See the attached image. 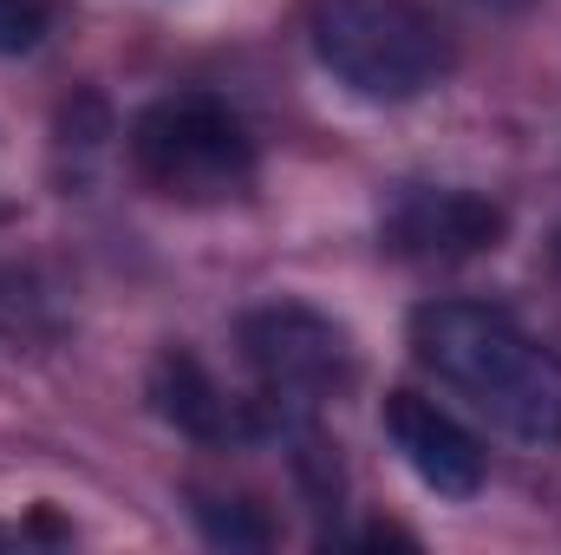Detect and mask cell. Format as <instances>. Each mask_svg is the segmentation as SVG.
Wrapping results in <instances>:
<instances>
[{"label": "cell", "mask_w": 561, "mask_h": 555, "mask_svg": "<svg viewBox=\"0 0 561 555\" xmlns=\"http://www.w3.org/2000/svg\"><path fill=\"white\" fill-rule=\"evenodd\" d=\"M412 353L496 431L542 451L561 444V353L523 333L510 314L483 301H424L412 314Z\"/></svg>", "instance_id": "obj_1"}, {"label": "cell", "mask_w": 561, "mask_h": 555, "mask_svg": "<svg viewBox=\"0 0 561 555\" xmlns=\"http://www.w3.org/2000/svg\"><path fill=\"white\" fill-rule=\"evenodd\" d=\"M313 59L366 105H412L450 79V26L419 0H313Z\"/></svg>", "instance_id": "obj_2"}, {"label": "cell", "mask_w": 561, "mask_h": 555, "mask_svg": "<svg viewBox=\"0 0 561 555\" xmlns=\"http://www.w3.org/2000/svg\"><path fill=\"white\" fill-rule=\"evenodd\" d=\"M255 163L262 157H255L249 125L203 92L157 99L131 125V170L157 196H170L183 209H216V203L249 196Z\"/></svg>", "instance_id": "obj_3"}, {"label": "cell", "mask_w": 561, "mask_h": 555, "mask_svg": "<svg viewBox=\"0 0 561 555\" xmlns=\"http://www.w3.org/2000/svg\"><path fill=\"white\" fill-rule=\"evenodd\" d=\"M236 347L262 386L268 412H313L353 380V340L307 301H268L236 320Z\"/></svg>", "instance_id": "obj_4"}, {"label": "cell", "mask_w": 561, "mask_h": 555, "mask_svg": "<svg viewBox=\"0 0 561 555\" xmlns=\"http://www.w3.org/2000/svg\"><path fill=\"white\" fill-rule=\"evenodd\" d=\"M503 236H510L503 203L477 190H450V183H399L379 209V249L399 262H424V269L477 262Z\"/></svg>", "instance_id": "obj_5"}, {"label": "cell", "mask_w": 561, "mask_h": 555, "mask_svg": "<svg viewBox=\"0 0 561 555\" xmlns=\"http://www.w3.org/2000/svg\"><path fill=\"white\" fill-rule=\"evenodd\" d=\"M379 418H386L392 451L412 464V477H419L424 490H437L444 503H470L483 490V477H490L483 444L444 412L437 399H424V393H386V412Z\"/></svg>", "instance_id": "obj_6"}, {"label": "cell", "mask_w": 561, "mask_h": 555, "mask_svg": "<svg viewBox=\"0 0 561 555\" xmlns=\"http://www.w3.org/2000/svg\"><path fill=\"white\" fill-rule=\"evenodd\" d=\"M150 406H157L163 424H176V431L196 438V444H236V438L255 431V412H242V406L209 380V366H203L196 353H183V347H170V353L150 366Z\"/></svg>", "instance_id": "obj_7"}, {"label": "cell", "mask_w": 561, "mask_h": 555, "mask_svg": "<svg viewBox=\"0 0 561 555\" xmlns=\"http://www.w3.org/2000/svg\"><path fill=\"white\" fill-rule=\"evenodd\" d=\"M190 510H196V523H203V536L216 550H268L275 543L268 517L255 503H242V497H196Z\"/></svg>", "instance_id": "obj_8"}, {"label": "cell", "mask_w": 561, "mask_h": 555, "mask_svg": "<svg viewBox=\"0 0 561 555\" xmlns=\"http://www.w3.org/2000/svg\"><path fill=\"white\" fill-rule=\"evenodd\" d=\"M46 20V0H0V53H33Z\"/></svg>", "instance_id": "obj_9"}, {"label": "cell", "mask_w": 561, "mask_h": 555, "mask_svg": "<svg viewBox=\"0 0 561 555\" xmlns=\"http://www.w3.org/2000/svg\"><path fill=\"white\" fill-rule=\"evenodd\" d=\"M490 7H529V0H490Z\"/></svg>", "instance_id": "obj_10"}]
</instances>
